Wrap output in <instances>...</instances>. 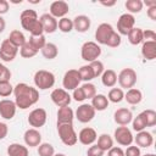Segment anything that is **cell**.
I'll return each instance as SVG.
<instances>
[{"instance_id":"obj_1","label":"cell","mask_w":156,"mask_h":156,"mask_svg":"<svg viewBox=\"0 0 156 156\" xmlns=\"http://www.w3.org/2000/svg\"><path fill=\"white\" fill-rule=\"evenodd\" d=\"M13 95H15V104L21 110L29 108L39 100V91L26 83L16 84V87H13Z\"/></svg>"},{"instance_id":"obj_2","label":"cell","mask_w":156,"mask_h":156,"mask_svg":"<svg viewBox=\"0 0 156 156\" xmlns=\"http://www.w3.org/2000/svg\"><path fill=\"white\" fill-rule=\"evenodd\" d=\"M20 21H21V26L23 29H26L27 32L30 33V35H43L44 30H43V27H41V23L38 18V15L34 10H30V9H27V10H23L21 12V16H20Z\"/></svg>"},{"instance_id":"obj_3","label":"cell","mask_w":156,"mask_h":156,"mask_svg":"<svg viewBox=\"0 0 156 156\" xmlns=\"http://www.w3.org/2000/svg\"><path fill=\"white\" fill-rule=\"evenodd\" d=\"M57 133H58L61 141L67 146H73L78 141V135H77L72 123L57 124Z\"/></svg>"},{"instance_id":"obj_4","label":"cell","mask_w":156,"mask_h":156,"mask_svg":"<svg viewBox=\"0 0 156 156\" xmlns=\"http://www.w3.org/2000/svg\"><path fill=\"white\" fill-rule=\"evenodd\" d=\"M34 84L37 88L40 90H46L49 88H52L55 84V76L52 72L46 71V69H39L34 73L33 77Z\"/></svg>"},{"instance_id":"obj_5","label":"cell","mask_w":156,"mask_h":156,"mask_svg":"<svg viewBox=\"0 0 156 156\" xmlns=\"http://www.w3.org/2000/svg\"><path fill=\"white\" fill-rule=\"evenodd\" d=\"M101 55V48L95 41H85L80 48V56L87 62H93L98 60Z\"/></svg>"},{"instance_id":"obj_6","label":"cell","mask_w":156,"mask_h":156,"mask_svg":"<svg viewBox=\"0 0 156 156\" xmlns=\"http://www.w3.org/2000/svg\"><path fill=\"white\" fill-rule=\"evenodd\" d=\"M117 82L119 83L121 85V89L124 88V89H130L135 85L136 83V72L133 69V68H123L118 76H117Z\"/></svg>"},{"instance_id":"obj_7","label":"cell","mask_w":156,"mask_h":156,"mask_svg":"<svg viewBox=\"0 0 156 156\" xmlns=\"http://www.w3.org/2000/svg\"><path fill=\"white\" fill-rule=\"evenodd\" d=\"M113 136H115V140L117 141V144H119L122 146H129L134 141V136L132 134V130L127 126L117 127L115 129Z\"/></svg>"},{"instance_id":"obj_8","label":"cell","mask_w":156,"mask_h":156,"mask_svg":"<svg viewBox=\"0 0 156 156\" xmlns=\"http://www.w3.org/2000/svg\"><path fill=\"white\" fill-rule=\"evenodd\" d=\"M18 54V48L15 46L9 39H5L0 45V60L4 62H11L16 58Z\"/></svg>"},{"instance_id":"obj_9","label":"cell","mask_w":156,"mask_h":156,"mask_svg":"<svg viewBox=\"0 0 156 156\" xmlns=\"http://www.w3.org/2000/svg\"><path fill=\"white\" fill-rule=\"evenodd\" d=\"M135 18L130 13H123L119 16L117 21V33L119 35H127L132 28H134Z\"/></svg>"},{"instance_id":"obj_10","label":"cell","mask_w":156,"mask_h":156,"mask_svg":"<svg viewBox=\"0 0 156 156\" xmlns=\"http://www.w3.org/2000/svg\"><path fill=\"white\" fill-rule=\"evenodd\" d=\"M80 76L78 73V69H68L62 79V85L65 90H74L76 88L79 87L80 83Z\"/></svg>"},{"instance_id":"obj_11","label":"cell","mask_w":156,"mask_h":156,"mask_svg":"<svg viewBox=\"0 0 156 156\" xmlns=\"http://www.w3.org/2000/svg\"><path fill=\"white\" fill-rule=\"evenodd\" d=\"M46 118H48L46 111L41 107H38V108H34L33 111H30V113L28 116V123L33 128L38 129L46 123Z\"/></svg>"},{"instance_id":"obj_12","label":"cell","mask_w":156,"mask_h":156,"mask_svg":"<svg viewBox=\"0 0 156 156\" xmlns=\"http://www.w3.org/2000/svg\"><path fill=\"white\" fill-rule=\"evenodd\" d=\"M50 98L52 100V102L58 106V107H63V106H68L71 104V100H72V96L68 94L67 90L62 89V88H57V89H54L50 94Z\"/></svg>"},{"instance_id":"obj_13","label":"cell","mask_w":156,"mask_h":156,"mask_svg":"<svg viewBox=\"0 0 156 156\" xmlns=\"http://www.w3.org/2000/svg\"><path fill=\"white\" fill-rule=\"evenodd\" d=\"M95 110L90 104H82L76 110V118L80 123H88L95 117Z\"/></svg>"},{"instance_id":"obj_14","label":"cell","mask_w":156,"mask_h":156,"mask_svg":"<svg viewBox=\"0 0 156 156\" xmlns=\"http://www.w3.org/2000/svg\"><path fill=\"white\" fill-rule=\"evenodd\" d=\"M68 11H69V6L63 0H56V1L51 2V5H50V15L55 18L66 17Z\"/></svg>"},{"instance_id":"obj_15","label":"cell","mask_w":156,"mask_h":156,"mask_svg":"<svg viewBox=\"0 0 156 156\" xmlns=\"http://www.w3.org/2000/svg\"><path fill=\"white\" fill-rule=\"evenodd\" d=\"M115 32L113 27L110 23H101L99 24V27L95 30V39L96 43L99 44H106L107 39L110 38V35Z\"/></svg>"},{"instance_id":"obj_16","label":"cell","mask_w":156,"mask_h":156,"mask_svg":"<svg viewBox=\"0 0 156 156\" xmlns=\"http://www.w3.org/2000/svg\"><path fill=\"white\" fill-rule=\"evenodd\" d=\"M16 104L12 100L4 99L0 101V116L4 119H12L16 115Z\"/></svg>"},{"instance_id":"obj_17","label":"cell","mask_w":156,"mask_h":156,"mask_svg":"<svg viewBox=\"0 0 156 156\" xmlns=\"http://www.w3.org/2000/svg\"><path fill=\"white\" fill-rule=\"evenodd\" d=\"M113 119L118 126H128L133 119V113L127 107H121L115 111Z\"/></svg>"},{"instance_id":"obj_18","label":"cell","mask_w":156,"mask_h":156,"mask_svg":"<svg viewBox=\"0 0 156 156\" xmlns=\"http://www.w3.org/2000/svg\"><path fill=\"white\" fill-rule=\"evenodd\" d=\"M23 140L26 143L27 146L29 147H35V146H39L41 144V134L39 133L38 129L35 128H29L24 132V135H23Z\"/></svg>"},{"instance_id":"obj_19","label":"cell","mask_w":156,"mask_h":156,"mask_svg":"<svg viewBox=\"0 0 156 156\" xmlns=\"http://www.w3.org/2000/svg\"><path fill=\"white\" fill-rule=\"evenodd\" d=\"M96 139H98V134H96L95 129L90 128V127L83 128L78 134V140L83 145H93L96 141Z\"/></svg>"},{"instance_id":"obj_20","label":"cell","mask_w":156,"mask_h":156,"mask_svg":"<svg viewBox=\"0 0 156 156\" xmlns=\"http://www.w3.org/2000/svg\"><path fill=\"white\" fill-rule=\"evenodd\" d=\"M40 23H41V27H43V30L44 33H54L56 32L57 29V20L55 17H52L50 13H44L40 16L39 18Z\"/></svg>"},{"instance_id":"obj_21","label":"cell","mask_w":156,"mask_h":156,"mask_svg":"<svg viewBox=\"0 0 156 156\" xmlns=\"http://www.w3.org/2000/svg\"><path fill=\"white\" fill-rule=\"evenodd\" d=\"M134 141H135L136 146H139V147H150L154 144V136L150 132L141 130V132L136 133Z\"/></svg>"},{"instance_id":"obj_22","label":"cell","mask_w":156,"mask_h":156,"mask_svg":"<svg viewBox=\"0 0 156 156\" xmlns=\"http://www.w3.org/2000/svg\"><path fill=\"white\" fill-rule=\"evenodd\" d=\"M73 29L78 33H85L90 28V18L85 15H78L73 20Z\"/></svg>"},{"instance_id":"obj_23","label":"cell","mask_w":156,"mask_h":156,"mask_svg":"<svg viewBox=\"0 0 156 156\" xmlns=\"http://www.w3.org/2000/svg\"><path fill=\"white\" fill-rule=\"evenodd\" d=\"M74 118V112L71 107L63 106L57 110V124L62 123H72Z\"/></svg>"},{"instance_id":"obj_24","label":"cell","mask_w":156,"mask_h":156,"mask_svg":"<svg viewBox=\"0 0 156 156\" xmlns=\"http://www.w3.org/2000/svg\"><path fill=\"white\" fill-rule=\"evenodd\" d=\"M141 55L145 60L152 61L156 58V41H144L141 45Z\"/></svg>"},{"instance_id":"obj_25","label":"cell","mask_w":156,"mask_h":156,"mask_svg":"<svg viewBox=\"0 0 156 156\" xmlns=\"http://www.w3.org/2000/svg\"><path fill=\"white\" fill-rule=\"evenodd\" d=\"M124 100L129 104V105H138L143 100V94L139 89L136 88H130L127 90V93L124 94Z\"/></svg>"},{"instance_id":"obj_26","label":"cell","mask_w":156,"mask_h":156,"mask_svg":"<svg viewBox=\"0 0 156 156\" xmlns=\"http://www.w3.org/2000/svg\"><path fill=\"white\" fill-rule=\"evenodd\" d=\"M101 83L106 88H112L117 83V73L113 69H105L101 74Z\"/></svg>"},{"instance_id":"obj_27","label":"cell","mask_w":156,"mask_h":156,"mask_svg":"<svg viewBox=\"0 0 156 156\" xmlns=\"http://www.w3.org/2000/svg\"><path fill=\"white\" fill-rule=\"evenodd\" d=\"M108 100H107V96L104 95V94H96L93 99H91V106L94 107L95 111H104L108 107Z\"/></svg>"},{"instance_id":"obj_28","label":"cell","mask_w":156,"mask_h":156,"mask_svg":"<svg viewBox=\"0 0 156 156\" xmlns=\"http://www.w3.org/2000/svg\"><path fill=\"white\" fill-rule=\"evenodd\" d=\"M7 155L9 156H28V149L27 146L22 144H10L7 147Z\"/></svg>"},{"instance_id":"obj_29","label":"cell","mask_w":156,"mask_h":156,"mask_svg":"<svg viewBox=\"0 0 156 156\" xmlns=\"http://www.w3.org/2000/svg\"><path fill=\"white\" fill-rule=\"evenodd\" d=\"M7 39H9L15 46H17L18 49H20L21 46H23V45L26 44V41H27L24 34H23L21 30H18V29H13V30L10 33V35H9Z\"/></svg>"},{"instance_id":"obj_30","label":"cell","mask_w":156,"mask_h":156,"mask_svg":"<svg viewBox=\"0 0 156 156\" xmlns=\"http://www.w3.org/2000/svg\"><path fill=\"white\" fill-rule=\"evenodd\" d=\"M96 145H98V147L101 149L104 152H105V151H108V150L113 146V139L111 138V135L104 133V134L99 135Z\"/></svg>"},{"instance_id":"obj_31","label":"cell","mask_w":156,"mask_h":156,"mask_svg":"<svg viewBox=\"0 0 156 156\" xmlns=\"http://www.w3.org/2000/svg\"><path fill=\"white\" fill-rule=\"evenodd\" d=\"M128 40L132 45H139L144 39H143V29L139 27H134L129 30V33L127 34Z\"/></svg>"},{"instance_id":"obj_32","label":"cell","mask_w":156,"mask_h":156,"mask_svg":"<svg viewBox=\"0 0 156 156\" xmlns=\"http://www.w3.org/2000/svg\"><path fill=\"white\" fill-rule=\"evenodd\" d=\"M41 51V55L46 58V60H54L56 58L57 54H58V50H57V46L54 44V43H46L44 45V48L40 50Z\"/></svg>"},{"instance_id":"obj_33","label":"cell","mask_w":156,"mask_h":156,"mask_svg":"<svg viewBox=\"0 0 156 156\" xmlns=\"http://www.w3.org/2000/svg\"><path fill=\"white\" fill-rule=\"evenodd\" d=\"M126 9L128 10V13H139L143 10V1L141 0H127L124 4Z\"/></svg>"},{"instance_id":"obj_34","label":"cell","mask_w":156,"mask_h":156,"mask_svg":"<svg viewBox=\"0 0 156 156\" xmlns=\"http://www.w3.org/2000/svg\"><path fill=\"white\" fill-rule=\"evenodd\" d=\"M123 99H124V93L121 88H112L107 94V100L113 104H118Z\"/></svg>"},{"instance_id":"obj_35","label":"cell","mask_w":156,"mask_h":156,"mask_svg":"<svg viewBox=\"0 0 156 156\" xmlns=\"http://www.w3.org/2000/svg\"><path fill=\"white\" fill-rule=\"evenodd\" d=\"M37 51H39V50H41L43 48H44V45L46 44V39H45V37H44V34L43 35H37V37H34V35H30L29 37V39L27 40Z\"/></svg>"},{"instance_id":"obj_36","label":"cell","mask_w":156,"mask_h":156,"mask_svg":"<svg viewBox=\"0 0 156 156\" xmlns=\"http://www.w3.org/2000/svg\"><path fill=\"white\" fill-rule=\"evenodd\" d=\"M78 73H79V76H80V80H84L85 83H88V82H90L91 79L95 78V77H94V73H93V69H91V67H90L89 65L82 66V67L78 69Z\"/></svg>"},{"instance_id":"obj_37","label":"cell","mask_w":156,"mask_h":156,"mask_svg":"<svg viewBox=\"0 0 156 156\" xmlns=\"http://www.w3.org/2000/svg\"><path fill=\"white\" fill-rule=\"evenodd\" d=\"M57 28L62 33H69L73 29V21L68 17H62L57 22Z\"/></svg>"},{"instance_id":"obj_38","label":"cell","mask_w":156,"mask_h":156,"mask_svg":"<svg viewBox=\"0 0 156 156\" xmlns=\"http://www.w3.org/2000/svg\"><path fill=\"white\" fill-rule=\"evenodd\" d=\"M37 54H38V51H37L28 41H26V44L20 48V55H21L22 57H24V58H30V57L35 56Z\"/></svg>"},{"instance_id":"obj_39","label":"cell","mask_w":156,"mask_h":156,"mask_svg":"<svg viewBox=\"0 0 156 156\" xmlns=\"http://www.w3.org/2000/svg\"><path fill=\"white\" fill-rule=\"evenodd\" d=\"M145 119V123H146V127H154L156 124V112L151 108H147V110H144L143 112H140Z\"/></svg>"},{"instance_id":"obj_40","label":"cell","mask_w":156,"mask_h":156,"mask_svg":"<svg viewBox=\"0 0 156 156\" xmlns=\"http://www.w3.org/2000/svg\"><path fill=\"white\" fill-rule=\"evenodd\" d=\"M38 155L39 156H54L55 155V149L49 143H41L38 146Z\"/></svg>"},{"instance_id":"obj_41","label":"cell","mask_w":156,"mask_h":156,"mask_svg":"<svg viewBox=\"0 0 156 156\" xmlns=\"http://www.w3.org/2000/svg\"><path fill=\"white\" fill-rule=\"evenodd\" d=\"M132 126H133V129L138 133V132H141V130H145L146 128V123H145V119L143 117L141 113H139L136 117H133L132 119Z\"/></svg>"},{"instance_id":"obj_42","label":"cell","mask_w":156,"mask_h":156,"mask_svg":"<svg viewBox=\"0 0 156 156\" xmlns=\"http://www.w3.org/2000/svg\"><path fill=\"white\" fill-rule=\"evenodd\" d=\"M80 89H82V91H83L85 99H93V98L96 95V88H95V85H94L93 83H90V82L84 83V84L80 87Z\"/></svg>"},{"instance_id":"obj_43","label":"cell","mask_w":156,"mask_h":156,"mask_svg":"<svg viewBox=\"0 0 156 156\" xmlns=\"http://www.w3.org/2000/svg\"><path fill=\"white\" fill-rule=\"evenodd\" d=\"M13 93V87L11 85L10 80H4L0 82V96L7 98Z\"/></svg>"},{"instance_id":"obj_44","label":"cell","mask_w":156,"mask_h":156,"mask_svg":"<svg viewBox=\"0 0 156 156\" xmlns=\"http://www.w3.org/2000/svg\"><path fill=\"white\" fill-rule=\"evenodd\" d=\"M89 66L91 67V69H93V73H94V77H95V78L101 77V74H102V73H104V71H105V68H104V63H102L101 61H99V60H95V61L90 62V63H89Z\"/></svg>"},{"instance_id":"obj_45","label":"cell","mask_w":156,"mask_h":156,"mask_svg":"<svg viewBox=\"0 0 156 156\" xmlns=\"http://www.w3.org/2000/svg\"><path fill=\"white\" fill-rule=\"evenodd\" d=\"M121 43H122L121 35H119L117 32H113V33L110 35V38L107 39V41H106L105 45H107V46H110V48H117V46L121 45Z\"/></svg>"},{"instance_id":"obj_46","label":"cell","mask_w":156,"mask_h":156,"mask_svg":"<svg viewBox=\"0 0 156 156\" xmlns=\"http://www.w3.org/2000/svg\"><path fill=\"white\" fill-rule=\"evenodd\" d=\"M10 78H11V71L0 62V82L10 80Z\"/></svg>"},{"instance_id":"obj_47","label":"cell","mask_w":156,"mask_h":156,"mask_svg":"<svg viewBox=\"0 0 156 156\" xmlns=\"http://www.w3.org/2000/svg\"><path fill=\"white\" fill-rule=\"evenodd\" d=\"M124 156H141L140 147L136 145H129L124 151Z\"/></svg>"},{"instance_id":"obj_48","label":"cell","mask_w":156,"mask_h":156,"mask_svg":"<svg viewBox=\"0 0 156 156\" xmlns=\"http://www.w3.org/2000/svg\"><path fill=\"white\" fill-rule=\"evenodd\" d=\"M87 156H104V151H102L101 149H99L96 144H93V145L88 149Z\"/></svg>"},{"instance_id":"obj_49","label":"cell","mask_w":156,"mask_h":156,"mask_svg":"<svg viewBox=\"0 0 156 156\" xmlns=\"http://www.w3.org/2000/svg\"><path fill=\"white\" fill-rule=\"evenodd\" d=\"M143 39L145 41H156V33L152 29L143 30Z\"/></svg>"},{"instance_id":"obj_50","label":"cell","mask_w":156,"mask_h":156,"mask_svg":"<svg viewBox=\"0 0 156 156\" xmlns=\"http://www.w3.org/2000/svg\"><path fill=\"white\" fill-rule=\"evenodd\" d=\"M72 98H73L76 101H78V102H82V101L85 100V96H84V94H83L80 87H78V88H76V89L73 90V95H72Z\"/></svg>"},{"instance_id":"obj_51","label":"cell","mask_w":156,"mask_h":156,"mask_svg":"<svg viewBox=\"0 0 156 156\" xmlns=\"http://www.w3.org/2000/svg\"><path fill=\"white\" fill-rule=\"evenodd\" d=\"M107 156H124V151H123L122 147H119V146H112V147L108 150Z\"/></svg>"},{"instance_id":"obj_52","label":"cell","mask_w":156,"mask_h":156,"mask_svg":"<svg viewBox=\"0 0 156 156\" xmlns=\"http://www.w3.org/2000/svg\"><path fill=\"white\" fill-rule=\"evenodd\" d=\"M7 133H9V127H7V124L4 123V122H0V140L5 139L6 135H7Z\"/></svg>"},{"instance_id":"obj_53","label":"cell","mask_w":156,"mask_h":156,"mask_svg":"<svg viewBox=\"0 0 156 156\" xmlns=\"http://www.w3.org/2000/svg\"><path fill=\"white\" fill-rule=\"evenodd\" d=\"M9 7H10L9 1H6V0H0V16L4 15V13H6V12L9 11Z\"/></svg>"},{"instance_id":"obj_54","label":"cell","mask_w":156,"mask_h":156,"mask_svg":"<svg viewBox=\"0 0 156 156\" xmlns=\"http://www.w3.org/2000/svg\"><path fill=\"white\" fill-rule=\"evenodd\" d=\"M146 15L150 20L152 21H156V6H152V7H149L147 11H146Z\"/></svg>"},{"instance_id":"obj_55","label":"cell","mask_w":156,"mask_h":156,"mask_svg":"<svg viewBox=\"0 0 156 156\" xmlns=\"http://www.w3.org/2000/svg\"><path fill=\"white\" fill-rule=\"evenodd\" d=\"M102 6H107V7H111V6H115L116 5V1L113 0V1H101L100 2Z\"/></svg>"},{"instance_id":"obj_56","label":"cell","mask_w":156,"mask_h":156,"mask_svg":"<svg viewBox=\"0 0 156 156\" xmlns=\"http://www.w3.org/2000/svg\"><path fill=\"white\" fill-rule=\"evenodd\" d=\"M143 5H146V6H147V9H149V7H152V6H156V1H155V0H152V1H149V0H145V1L143 2Z\"/></svg>"},{"instance_id":"obj_57","label":"cell","mask_w":156,"mask_h":156,"mask_svg":"<svg viewBox=\"0 0 156 156\" xmlns=\"http://www.w3.org/2000/svg\"><path fill=\"white\" fill-rule=\"evenodd\" d=\"M5 27H6V23H5V20L0 16V33H2L4 32V29H5Z\"/></svg>"},{"instance_id":"obj_58","label":"cell","mask_w":156,"mask_h":156,"mask_svg":"<svg viewBox=\"0 0 156 156\" xmlns=\"http://www.w3.org/2000/svg\"><path fill=\"white\" fill-rule=\"evenodd\" d=\"M141 156H156L155 154H145V155H141Z\"/></svg>"},{"instance_id":"obj_59","label":"cell","mask_w":156,"mask_h":156,"mask_svg":"<svg viewBox=\"0 0 156 156\" xmlns=\"http://www.w3.org/2000/svg\"><path fill=\"white\" fill-rule=\"evenodd\" d=\"M54 156H66V155L65 154H55Z\"/></svg>"}]
</instances>
